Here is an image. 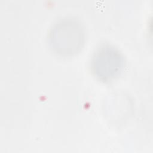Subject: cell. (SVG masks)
Masks as SVG:
<instances>
[{"mask_svg": "<svg viewBox=\"0 0 153 153\" xmlns=\"http://www.w3.org/2000/svg\"><path fill=\"white\" fill-rule=\"evenodd\" d=\"M48 39L54 53L60 56H72L78 53L84 45V29L76 19L63 18L52 26Z\"/></svg>", "mask_w": 153, "mask_h": 153, "instance_id": "1", "label": "cell"}, {"mask_svg": "<svg viewBox=\"0 0 153 153\" xmlns=\"http://www.w3.org/2000/svg\"><path fill=\"white\" fill-rule=\"evenodd\" d=\"M124 66L121 53L109 44L100 45L94 51L91 60V71L99 79L108 82L117 77Z\"/></svg>", "mask_w": 153, "mask_h": 153, "instance_id": "2", "label": "cell"}]
</instances>
